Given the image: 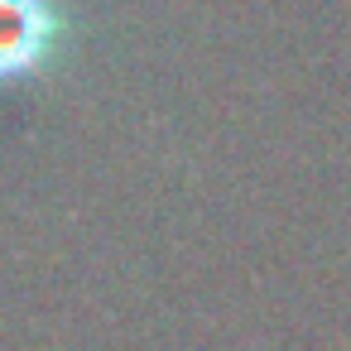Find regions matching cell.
<instances>
[{"mask_svg":"<svg viewBox=\"0 0 351 351\" xmlns=\"http://www.w3.org/2000/svg\"><path fill=\"white\" fill-rule=\"evenodd\" d=\"M58 39L63 15L53 0H0V87L44 73Z\"/></svg>","mask_w":351,"mask_h":351,"instance_id":"6da1fadb","label":"cell"}]
</instances>
